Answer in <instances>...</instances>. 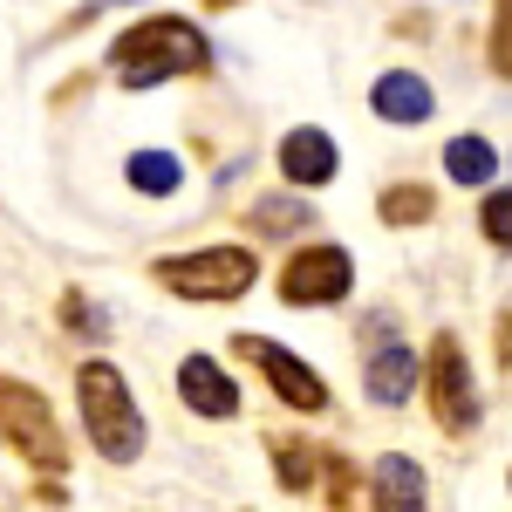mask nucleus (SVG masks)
Wrapping results in <instances>:
<instances>
[{
	"label": "nucleus",
	"instance_id": "nucleus-1",
	"mask_svg": "<svg viewBox=\"0 0 512 512\" xmlns=\"http://www.w3.org/2000/svg\"><path fill=\"white\" fill-rule=\"evenodd\" d=\"M110 69L123 76V89H151L171 76H205L212 69V41L198 35L178 14H144L137 28H123L110 41Z\"/></svg>",
	"mask_w": 512,
	"mask_h": 512
},
{
	"label": "nucleus",
	"instance_id": "nucleus-3",
	"mask_svg": "<svg viewBox=\"0 0 512 512\" xmlns=\"http://www.w3.org/2000/svg\"><path fill=\"white\" fill-rule=\"evenodd\" d=\"M260 274V260L246 246H198V253H178V260H158L151 280L171 287L178 301H239Z\"/></svg>",
	"mask_w": 512,
	"mask_h": 512
},
{
	"label": "nucleus",
	"instance_id": "nucleus-17",
	"mask_svg": "<svg viewBox=\"0 0 512 512\" xmlns=\"http://www.w3.org/2000/svg\"><path fill=\"white\" fill-rule=\"evenodd\" d=\"M253 226H260V233H301V226H308V205H301V198H260V205H253Z\"/></svg>",
	"mask_w": 512,
	"mask_h": 512
},
{
	"label": "nucleus",
	"instance_id": "nucleus-6",
	"mask_svg": "<svg viewBox=\"0 0 512 512\" xmlns=\"http://www.w3.org/2000/svg\"><path fill=\"white\" fill-rule=\"evenodd\" d=\"M355 287V260L342 246H301L287 267H280V301L287 308H328Z\"/></svg>",
	"mask_w": 512,
	"mask_h": 512
},
{
	"label": "nucleus",
	"instance_id": "nucleus-12",
	"mask_svg": "<svg viewBox=\"0 0 512 512\" xmlns=\"http://www.w3.org/2000/svg\"><path fill=\"white\" fill-rule=\"evenodd\" d=\"M362 390L369 403H403V396L417 390V355L403 349V342H383V349H369V369H362Z\"/></svg>",
	"mask_w": 512,
	"mask_h": 512
},
{
	"label": "nucleus",
	"instance_id": "nucleus-5",
	"mask_svg": "<svg viewBox=\"0 0 512 512\" xmlns=\"http://www.w3.org/2000/svg\"><path fill=\"white\" fill-rule=\"evenodd\" d=\"M431 417L437 431L465 437L478 431V390H472V369H465V349H458V335H437L431 342Z\"/></svg>",
	"mask_w": 512,
	"mask_h": 512
},
{
	"label": "nucleus",
	"instance_id": "nucleus-10",
	"mask_svg": "<svg viewBox=\"0 0 512 512\" xmlns=\"http://www.w3.org/2000/svg\"><path fill=\"white\" fill-rule=\"evenodd\" d=\"M369 499L376 512H424V472H417V458H376V472H369Z\"/></svg>",
	"mask_w": 512,
	"mask_h": 512
},
{
	"label": "nucleus",
	"instance_id": "nucleus-20",
	"mask_svg": "<svg viewBox=\"0 0 512 512\" xmlns=\"http://www.w3.org/2000/svg\"><path fill=\"white\" fill-rule=\"evenodd\" d=\"M212 7H233V0H212Z\"/></svg>",
	"mask_w": 512,
	"mask_h": 512
},
{
	"label": "nucleus",
	"instance_id": "nucleus-4",
	"mask_svg": "<svg viewBox=\"0 0 512 512\" xmlns=\"http://www.w3.org/2000/svg\"><path fill=\"white\" fill-rule=\"evenodd\" d=\"M0 431H7V444H14L35 472H62V465H69V444H62V424H55L48 396L28 390V383H14V376H0Z\"/></svg>",
	"mask_w": 512,
	"mask_h": 512
},
{
	"label": "nucleus",
	"instance_id": "nucleus-18",
	"mask_svg": "<svg viewBox=\"0 0 512 512\" xmlns=\"http://www.w3.org/2000/svg\"><path fill=\"white\" fill-rule=\"evenodd\" d=\"M478 226H485V239L492 246H506L512 253V192H492L485 205H478Z\"/></svg>",
	"mask_w": 512,
	"mask_h": 512
},
{
	"label": "nucleus",
	"instance_id": "nucleus-9",
	"mask_svg": "<svg viewBox=\"0 0 512 512\" xmlns=\"http://www.w3.org/2000/svg\"><path fill=\"white\" fill-rule=\"evenodd\" d=\"M178 396H185V410H198V417H233L239 410V383L212 355H185L178 362Z\"/></svg>",
	"mask_w": 512,
	"mask_h": 512
},
{
	"label": "nucleus",
	"instance_id": "nucleus-2",
	"mask_svg": "<svg viewBox=\"0 0 512 512\" xmlns=\"http://www.w3.org/2000/svg\"><path fill=\"white\" fill-rule=\"evenodd\" d=\"M76 403H82V431L110 465H137L144 458V410L130 383L117 376V362H82L76 369Z\"/></svg>",
	"mask_w": 512,
	"mask_h": 512
},
{
	"label": "nucleus",
	"instance_id": "nucleus-16",
	"mask_svg": "<svg viewBox=\"0 0 512 512\" xmlns=\"http://www.w3.org/2000/svg\"><path fill=\"white\" fill-rule=\"evenodd\" d=\"M315 444H301V437H287V444H274V472H280V485L287 492H308L315 485Z\"/></svg>",
	"mask_w": 512,
	"mask_h": 512
},
{
	"label": "nucleus",
	"instance_id": "nucleus-8",
	"mask_svg": "<svg viewBox=\"0 0 512 512\" xmlns=\"http://www.w3.org/2000/svg\"><path fill=\"white\" fill-rule=\"evenodd\" d=\"M342 171V151H335V137L315 130V123H301V130H287L280 137V178L287 185H301V192H315Z\"/></svg>",
	"mask_w": 512,
	"mask_h": 512
},
{
	"label": "nucleus",
	"instance_id": "nucleus-13",
	"mask_svg": "<svg viewBox=\"0 0 512 512\" xmlns=\"http://www.w3.org/2000/svg\"><path fill=\"white\" fill-rule=\"evenodd\" d=\"M123 178H130V192H144V198H171L185 185V164L171 158V151H137V158L123 164Z\"/></svg>",
	"mask_w": 512,
	"mask_h": 512
},
{
	"label": "nucleus",
	"instance_id": "nucleus-11",
	"mask_svg": "<svg viewBox=\"0 0 512 512\" xmlns=\"http://www.w3.org/2000/svg\"><path fill=\"white\" fill-rule=\"evenodd\" d=\"M369 110H376L383 123H424L437 103H431V82H424V76H410V69H390V76L369 89Z\"/></svg>",
	"mask_w": 512,
	"mask_h": 512
},
{
	"label": "nucleus",
	"instance_id": "nucleus-19",
	"mask_svg": "<svg viewBox=\"0 0 512 512\" xmlns=\"http://www.w3.org/2000/svg\"><path fill=\"white\" fill-rule=\"evenodd\" d=\"M485 55H492V69L512 82V0H499V14H492V41H485Z\"/></svg>",
	"mask_w": 512,
	"mask_h": 512
},
{
	"label": "nucleus",
	"instance_id": "nucleus-7",
	"mask_svg": "<svg viewBox=\"0 0 512 512\" xmlns=\"http://www.w3.org/2000/svg\"><path fill=\"white\" fill-rule=\"evenodd\" d=\"M233 349L246 355L267 383H274V396L287 403V410H308V417H315V410H328V383H321V376L294 349H280V342H267V335H239Z\"/></svg>",
	"mask_w": 512,
	"mask_h": 512
},
{
	"label": "nucleus",
	"instance_id": "nucleus-14",
	"mask_svg": "<svg viewBox=\"0 0 512 512\" xmlns=\"http://www.w3.org/2000/svg\"><path fill=\"white\" fill-rule=\"evenodd\" d=\"M444 171H451L458 185H492L499 151H492L485 137H451V144H444Z\"/></svg>",
	"mask_w": 512,
	"mask_h": 512
},
{
	"label": "nucleus",
	"instance_id": "nucleus-15",
	"mask_svg": "<svg viewBox=\"0 0 512 512\" xmlns=\"http://www.w3.org/2000/svg\"><path fill=\"white\" fill-rule=\"evenodd\" d=\"M376 212H383V226H424L437 212V192L431 185H390V192L376 198Z\"/></svg>",
	"mask_w": 512,
	"mask_h": 512
}]
</instances>
